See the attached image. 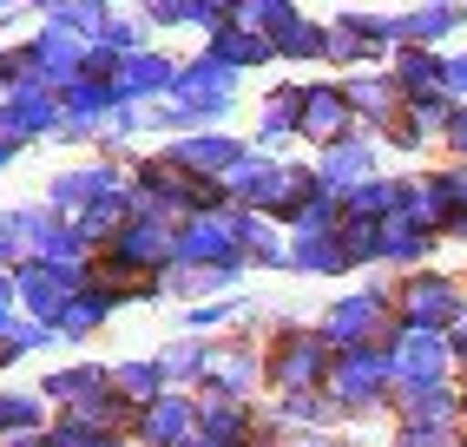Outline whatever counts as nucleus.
Masks as SVG:
<instances>
[{"label":"nucleus","mask_w":467,"mask_h":447,"mask_svg":"<svg viewBox=\"0 0 467 447\" xmlns=\"http://www.w3.org/2000/svg\"><path fill=\"white\" fill-rule=\"evenodd\" d=\"M178 434H184V408H159V414L145 421V441H151V447H171Z\"/></svg>","instance_id":"nucleus-1"},{"label":"nucleus","mask_w":467,"mask_h":447,"mask_svg":"<svg viewBox=\"0 0 467 447\" xmlns=\"http://www.w3.org/2000/svg\"><path fill=\"white\" fill-rule=\"evenodd\" d=\"M401 369L434 375V369H441V348H434V342H421V336H409V342H401Z\"/></svg>","instance_id":"nucleus-2"},{"label":"nucleus","mask_w":467,"mask_h":447,"mask_svg":"<svg viewBox=\"0 0 467 447\" xmlns=\"http://www.w3.org/2000/svg\"><path fill=\"white\" fill-rule=\"evenodd\" d=\"M461 356H467V316H461Z\"/></svg>","instance_id":"nucleus-3"},{"label":"nucleus","mask_w":467,"mask_h":447,"mask_svg":"<svg viewBox=\"0 0 467 447\" xmlns=\"http://www.w3.org/2000/svg\"><path fill=\"white\" fill-rule=\"evenodd\" d=\"M454 139H461V145H467V119H461V132H454Z\"/></svg>","instance_id":"nucleus-4"}]
</instances>
